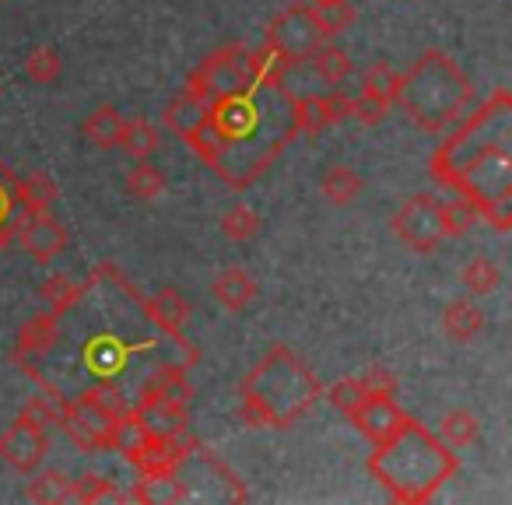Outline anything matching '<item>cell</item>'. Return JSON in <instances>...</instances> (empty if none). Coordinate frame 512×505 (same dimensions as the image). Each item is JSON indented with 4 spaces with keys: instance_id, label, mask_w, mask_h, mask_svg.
Instances as JSON below:
<instances>
[{
    "instance_id": "36",
    "label": "cell",
    "mask_w": 512,
    "mask_h": 505,
    "mask_svg": "<svg viewBox=\"0 0 512 505\" xmlns=\"http://www.w3.org/2000/svg\"><path fill=\"white\" fill-rule=\"evenodd\" d=\"M358 379H362V386L369 393H386V397H393V390H397V379H393V372L383 369V365H369V369L358 372Z\"/></svg>"
},
{
    "instance_id": "10",
    "label": "cell",
    "mask_w": 512,
    "mask_h": 505,
    "mask_svg": "<svg viewBox=\"0 0 512 505\" xmlns=\"http://www.w3.org/2000/svg\"><path fill=\"white\" fill-rule=\"evenodd\" d=\"M134 414L141 418L144 432H148L151 439H183V435H190V411H186L183 400L141 393Z\"/></svg>"
},
{
    "instance_id": "8",
    "label": "cell",
    "mask_w": 512,
    "mask_h": 505,
    "mask_svg": "<svg viewBox=\"0 0 512 505\" xmlns=\"http://www.w3.org/2000/svg\"><path fill=\"white\" fill-rule=\"evenodd\" d=\"M50 453V435H46V425L18 414V421H11L4 432H0V460L8 463L18 474H32L39 463Z\"/></svg>"
},
{
    "instance_id": "3",
    "label": "cell",
    "mask_w": 512,
    "mask_h": 505,
    "mask_svg": "<svg viewBox=\"0 0 512 505\" xmlns=\"http://www.w3.org/2000/svg\"><path fill=\"white\" fill-rule=\"evenodd\" d=\"M456 470L460 460L453 449L414 418H404V425L390 439L376 442V453L369 456V474L397 502H428Z\"/></svg>"
},
{
    "instance_id": "1",
    "label": "cell",
    "mask_w": 512,
    "mask_h": 505,
    "mask_svg": "<svg viewBox=\"0 0 512 505\" xmlns=\"http://www.w3.org/2000/svg\"><path fill=\"white\" fill-rule=\"evenodd\" d=\"M292 137V95L285 81L260 78L242 92L204 99V120L186 144L218 172V179L242 190L264 176Z\"/></svg>"
},
{
    "instance_id": "6",
    "label": "cell",
    "mask_w": 512,
    "mask_h": 505,
    "mask_svg": "<svg viewBox=\"0 0 512 505\" xmlns=\"http://www.w3.org/2000/svg\"><path fill=\"white\" fill-rule=\"evenodd\" d=\"M323 43H327V36H323L316 11L306 8V4H288V8L267 25L264 50L271 53L285 71H295V67L306 64Z\"/></svg>"
},
{
    "instance_id": "39",
    "label": "cell",
    "mask_w": 512,
    "mask_h": 505,
    "mask_svg": "<svg viewBox=\"0 0 512 505\" xmlns=\"http://www.w3.org/2000/svg\"><path fill=\"white\" fill-rule=\"evenodd\" d=\"M11 235H15V221H0V249L8 246Z\"/></svg>"
},
{
    "instance_id": "27",
    "label": "cell",
    "mask_w": 512,
    "mask_h": 505,
    "mask_svg": "<svg viewBox=\"0 0 512 505\" xmlns=\"http://www.w3.org/2000/svg\"><path fill=\"white\" fill-rule=\"evenodd\" d=\"M397 81H400V74L393 71L386 60H379V64H372L369 71L362 74V95L390 109L393 106V95H397Z\"/></svg>"
},
{
    "instance_id": "22",
    "label": "cell",
    "mask_w": 512,
    "mask_h": 505,
    "mask_svg": "<svg viewBox=\"0 0 512 505\" xmlns=\"http://www.w3.org/2000/svg\"><path fill=\"white\" fill-rule=\"evenodd\" d=\"M36 474V470H32ZM71 477L64 470H39L36 477L25 488L29 502H43V505H57V502H71Z\"/></svg>"
},
{
    "instance_id": "13",
    "label": "cell",
    "mask_w": 512,
    "mask_h": 505,
    "mask_svg": "<svg viewBox=\"0 0 512 505\" xmlns=\"http://www.w3.org/2000/svg\"><path fill=\"white\" fill-rule=\"evenodd\" d=\"M351 421H355V428L365 435V439L376 446V442L390 439L393 432H397L400 425H404L407 414L397 407V400L386 397V393H372V397H365L362 404L355 407V411L348 414Z\"/></svg>"
},
{
    "instance_id": "25",
    "label": "cell",
    "mask_w": 512,
    "mask_h": 505,
    "mask_svg": "<svg viewBox=\"0 0 512 505\" xmlns=\"http://www.w3.org/2000/svg\"><path fill=\"white\" fill-rule=\"evenodd\" d=\"M71 498L74 502H85V505H99V502H127V491L116 488L109 477L102 474H81L78 481L71 484Z\"/></svg>"
},
{
    "instance_id": "4",
    "label": "cell",
    "mask_w": 512,
    "mask_h": 505,
    "mask_svg": "<svg viewBox=\"0 0 512 505\" xmlns=\"http://www.w3.org/2000/svg\"><path fill=\"white\" fill-rule=\"evenodd\" d=\"M323 397V386L285 344H274L264 362L239 386V418L249 428H288Z\"/></svg>"
},
{
    "instance_id": "17",
    "label": "cell",
    "mask_w": 512,
    "mask_h": 505,
    "mask_svg": "<svg viewBox=\"0 0 512 505\" xmlns=\"http://www.w3.org/2000/svg\"><path fill=\"white\" fill-rule=\"evenodd\" d=\"M442 330H446L449 341L470 344L484 330V313L474 302H449L446 313H442Z\"/></svg>"
},
{
    "instance_id": "21",
    "label": "cell",
    "mask_w": 512,
    "mask_h": 505,
    "mask_svg": "<svg viewBox=\"0 0 512 505\" xmlns=\"http://www.w3.org/2000/svg\"><path fill=\"white\" fill-rule=\"evenodd\" d=\"M158 127L148 120H141V116H134V120H123V130H120V141H116V148H123L130 158H151L158 151Z\"/></svg>"
},
{
    "instance_id": "9",
    "label": "cell",
    "mask_w": 512,
    "mask_h": 505,
    "mask_svg": "<svg viewBox=\"0 0 512 505\" xmlns=\"http://www.w3.org/2000/svg\"><path fill=\"white\" fill-rule=\"evenodd\" d=\"M15 232H18L22 249L36 260V264H50V260H57L67 246V228L60 225L50 211L46 214H25L22 211V221L15 225Z\"/></svg>"
},
{
    "instance_id": "11",
    "label": "cell",
    "mask_w": 512,
    "mask_h": 505,
    "mask_svg": "<svg viewBox=\"0 0 512 505\" xmlns=\"http://www.w3.org/2000/svg\"><path fill=\"white\" fill-rule=\"evenodd\" d=\"M60 341V316L57 313H36L32 320L22 323L15 337V362L22 365L29 376H36V365L53 351Z\"/></svg>"
},
{
    "instance_id": "31",
    "label": "cell",
    "mask_w": 512,
    "mask_h": 505,
    "mask_svg": "<svg viewBox=\"0 0 512 505\" xmlns=\"http://www.w3.org/2000/svg\"><path fill=\"white\" fill-rule=\"evenodd\" d=\"M260 232V214L249 211L246 204H235L221 214V235L232 242H249L253 235Z\"/></svg>"
},
{
    "instance_id": "35",
    "label": "cell",
    "mask_w": 512,
    "mask_h": 505,
    "mask_svg": "<svg viewBox=\"0 0 512 505\" xmlns=\"http://www.w3.org/2000/svg\"><path fill=\"white\" fill-rule=\"evenodd\" d=\"M327 397H330V404H334L341 414H351L358 404H362L365 397H372V393L362 386V379H358V376H351V379H341V383H334V386H330V393H327Z\"/></svg>"
},
{
    "instance_id": "37",
    "label": "cell",
    "mask_w": 512,
    "mask_h": 505,
    "mask_svg": "<svg viewBox=\"0 0 512 505\" xmlns=\"http://www.w3.org/2000/svg\"><path fill=\"white\" fill-rule=\"evenodd\" d=\"M351 116H355L358 123H365V127H379V123L386 120V106H379V102L358 95V99L351 102Z\"/></svg>"
},
{
    "instance_id": "18",
    "label": "cell",
    "mask_w": 512,
    "mask_h": 505,
    "mask_svg": "<svg viewBox=\"0 0 512 505\" xmlns=\"http://www.w3.org/2000/svg\"><path fill=\"white\" fill-rule=\"evenodd\" d=\"M123 120H127V116H123L116 106H99L85 116V127L81 130H85V137L95 144V148L109 151V148H116V141H120Z\"/></svg>"
},
{
    "instance_id": "28",
    "label": "cell",
    "mask_w": 512,
    "mask_h": 505,
    "mask_svg": "<svg viewBox=\"0 0 512 505\" xmlns=\"http://www.w3.org/2000/svg\"><path fill=\"white\" fill-rule=\"evenodd\" d=\"M439 432H442V442H446L449 449H463V446H470V442H477V435H481V421H477L470 411H463V407H456V411H449L446 418H442Z\"/></svg>"
},
{
    "instance_id": "12",
    "label": "cell",
    "mask_w": 512,
    "mask_h": 505,
    "mask_svg": "<svg viewBox=\"0 0 512 505\" xmlns=\"http://www.w3.org/2000/svg\"><path fill=\"white\" fill-rule=\"evenodd\" d=\"M144 313L151 316V323H155L172 344H179V348H186L197 358V348H190V341H186V334H183L186 323H190V302H186L176 288H158V292L144 302Z\"/></svg>"
},
{
    "instance_id": "38",
    "label": "cell",
    "mask_w": 512,
    "mask_h": 505,
    "mask_svg": "<svg viewBox=\"0 0 512 505\" xmlns=\"http://www.w3.org/2000/svg\"><path fill=\"white\" fill-rule=\"evenodd\" d=\"M323 102H327L330 123H341V120H348V116H351V102H355V99H351L344 88H334V92L323 95Z\"/></svg>"
},
{
    "instance_id": "7",
    "label": "cell",
    "mask_w": 512,
    "mask_h": 505,
    "mask_svg": "<svg viewBox=\"0 0 512 505\" xmlns=\"http://www.w3.org/2000/svg\"><path fill=\"white\" fill-rule=\"evenodd\" d=\"M390 225H393V235H397L407 249H414V253H432V249H439V242L446 239L439 200L425 197V193L404 200L400 211L393 214Z\"/></svg>"
},
{
    "instance_id": "5",
    "label": "cell",
    "mask_w": 512,
    "mask_h": 505,
    "mask_svg": "<svg viewBox=\"0 0 512 505\" xmlns=\"http://www.w3.org/2000/svg\"><path fill=\"white\" fill-rule=\"evenodd\" d=\"M393 102L421 130L439 134L467 113V106L474 102V85L446 53L428 50L407 67V74H400Z\"/></svg>"
},
{
    "instance_id": "26",
    "label": "cell",
    "mask_w": 512,
    "mask_h": 505,
    "mask_svg": "<svg viewBox=\"0 0 512 505\" xmlns=\"http://www.w3.org/2000/svg\"><path fill=\"white\" fill-rule=\"evenodd\" d=\"M127 193L134 200H141V204L158 200L165 193V172L158 169V165H151L148 158H141V162L127 172Z\"/></svg>"
},
{
    "instance_id": "34",
    "label": "cell",
    "mask_w": 512,
    "mask_h": 505,
    "mask_svg": "<svg viewBox=\"0 0 512 505\" xmlns=\"http://www.w3.org/2000/svg\"><path fill=\"white\" fill-rule=\"evenodd\" d=\"M60 67H64V60H60V53L53 46H36L29 53V60H25V74L36 85H53L60 78Z\"/></svg>"
},
{
    "instance_id": "29",
    "label": "cell",
    "mask_w": 512,
    "mask_h": 505,
    "mask_svg": "<svg viewBox=\"0 0 512 505\" xmlns=\"http://www.w3.org/2000/svg\"><path fill=\"white\" fill-rule=\"evenodd\" d=\"M316 18H320V29L327 39L341 36V32H348L351 25H355L358 11L351 0H323V4H316Z\"/></svg>"
},
{
    "instance_id": "32",
    "label": "cell",
    "mask_w": 512,
    "mask_h": 505,
    "mask_svg": "<svg viewBox=\"0 0 512 505\" xmlns=\"http://www.w3.org/2000/svg\"><path fill=\"white\" fill-rule=\"evenodd\" d=\"M442 228H446V239L453 235H467L477 221V207L470 204L467 197H453V200H442Z\"/></svg>"
},
{
    "instance_id": "14",
    "label": "cell",
    "mask_w": 512,
    "mask_h": 505,
    "mask_svg": "<svg viewBox=\"0 0 512 505\" xmlns=\"http://www.w3.org/2000/svg\"><path fill=\"white\" fill-rule=\"evenodd\" d=\"M211 292H214V299L221 302V306L228 309V313H242V309H249L253 306V299H256V281L249 278L242 267H225V271L214 278V285H211Z\"/></svg>"
},
{
    "instance_id": "2",
    "label": "cell",
    "mask_w": 512,
    "mask_h": 505,
    "mask_svg": "<svg viewBox=\"0 0 512 505\" xmlns=\"http://www.w3.org/2000/svg\"><path fill=\"white\" fill-rule=\"evenodd\" d=\"M432 172L442 186L467 197L477 218L495 232L512 225V155H509V95L495 92L439 151Z\"/></svg>"
},
{
    "instance_id": "24",
    "label": "cell",
    "mask_w": 512,
    "mask_h": 505,
    "mask_svg": "<svg viewBox=\"0 0 512 505\" xmlns=\"http://www.w3.org/2000/svg\"><path fill=\"white\" fill-rule=\"evenodd\" d=\"M309 64L316 67V74H320L327 85H344V81L355 74V64H351L348 50H341V46H334L327 39V43L320 46V50L309 57Z\"/></svg>"
},
{
    "instance_id": "20",
    "label": "cell",
    "mask_w": 512,
    "mask_h": 505,
    "mask_svg": "<svg viewBox=\"0 0 512 505\" xmlns=\"http://www.w3.org/2000/svg\"><path fill=\"white\" fill-rule=\"evenodd\" d=\"M144 393H155V397H169V400H183V404H190L193 390H190V379H186L183 365L162 362V365H155V372L148 376Z\"/></svg>"
},
{
    "instance_id": "15",
    "label": "cell",
    "mask_w": 512,
    "mask_h": 505,
    "mask_svg": "<svg viewBox=\"0 0 512 505\" xmlns=\"http://www.w3.org/2000/svg\"><path fill=\"white\" fill-rule=\"evenodd\" d=\"M144 344H137V348H127V344H120L116 337H109V334H102V337H95L92 344H88V351H85V362H88V372H95L99 379H113L116 372L123 369V362H127L134 351H141Z\"/></svg>"
},
{
    "instance_id": "40",
    "label": "cell",
    "mask_w": 512,
    "mask_h": 505,
    "mask_svg": "<svg viewBox=\"0 0 512 505\" xmlns=\"http://www.w3.org/2000/svg\"><path fill=\"white\" fill-rule=\"evenodd\" d=\"M313 4H323V0H313Z\"/></svg>"
},
{
    "instance_id": "16",
    "label": "cell",
    "mask_w": 512,
    "mask_h": 505,
    "mask_svg": "<svg viewBox=\"0 0 512 505\" xmlns=\"http://www.w3.org/2000/svg\"><path fill=\"white\" fill-rule=\"evenodd\" d=\"M15 204L25 214H46L57 204V186L46 172H29V176H15Z\"/></svg>"
},
{
    "instance_id": "33",
    "label": "cell",
    "mask_w": 512,
    "mask_h": 505,
    "mask_svg": "<svg viewBox=\"0 0 512 505\" xmlns=\"http://www.w3.org/2000/svg\"><path fill=\"white\" fill-rule=\"evenodd\" d=\"M39 295H43L46 302L53 306V313L64 316L67 309L74 306V302L81 299V285H74L67 274H50V278L43 281V288H39Z\"/></svg>"
},
{
    "instance_id": "19",
    "label": "cell",
    "mask_w": 512,
    "mask_h": 505,
    "mask_svg": "<svg viewBox=\"0 0 512 505\" xmlns=\"http://www.w3.org/2000/svg\"><path fill=\"white\" fill-rule=\"evenodd\" d=\"M320 190H323V197H327L330 204L344 207L365 190V179L358 176L351 165H330V169L323 172V179H320Z\"/></svg>"
},
{
    "instance_id": "30",
    "label": "cell",
    "mask_w": 512,
    "mask_h": 505,
    "mask_svg": "<svg viewBox=\"0 0 512 505\" xmlns=\"http://www.w3.org/2000/svg\"><path fill=\"white\" fill-rule=\"evenodd\" d=\"M460 281H463V288L474 295V299H484V295H491L498 285H502V274H498V267L491 264V260L477 257V260H470V264L463 267Z\"/></svg>"
},
{
    "instance_id": "23",
    "label": "cell",
    "mask_w": 512,
    "mask_h": 505,
    "mask_svg": "<svg viewBox=\"0 0 512 505\" xmlns=\"http://www.w3.org/2000/svg\"><path fill=\"white\" fill-rule=\"evenodd\" d=\"M292 127L295 134H320L330 127L323 95H292Z\"/></svg>"
}]
</instances>
